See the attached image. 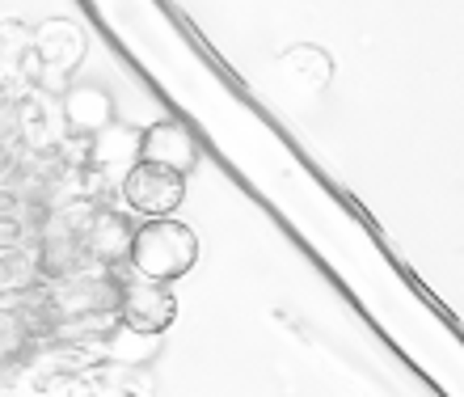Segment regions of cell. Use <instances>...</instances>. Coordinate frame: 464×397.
Returning a JSON list of instances; mask_svg holds the SVG:
<instances>
[{
  "instance_id": "cell-2",
  "label": "cell",
  "mask_w": 464,
  "mask_h": 397,
  "mask_svg": "<svg viewBox=\"0 0 464 397\" xmlns=\"http://www.w3.org/2000/svg\"><path fill=\"white\" fill-rule=\"evenodd\" d=\"M122 198H127V208L160 220V216H169V211L182 208L186 174H173V169H165V165L140 161L131 174L122 178Z\"/></svg>"
},
{
  "instance_id": "cell-4",
  "label": "cell",
  "mask_w": 464,
  "mask_h": 397,
  "mask_svg": "<svg viewBox=\"0 0 464 397\" xmlns=\"http://www.w3.org/2000/svg\"><path fill=\"white\" fill-rule=\"evenodd\" d=\"M140 157L152 165H165L173 174H186V169H195L198 149H195V136H190L182 123L160 119V123H152L144 136H140Z\"/></svg>"
},
{
  "instance_id": "cell-1",
  "label": "cell",
  "mask_w": 464,
  "mask_h": 397,
  "mask_svg": "<svg viewBox=\"0 0 464 397\" xmlns=\"http://www.w3.org/2000/svg\"><path fill=\"white\" fill-rule=\"evenodd\" d=\"M198 262V237L182 220H148L131 233V266L152 284H173L195 271Z\"/></svg>"
},
{
  "instance_id": "cell-3",
  "label": "cell",
  "mask_w": 464,
  "mask_h": 397,
  "mask_svg": "<svg viewBox=\"0 0 464 397\" xmlns=\"http://www.w3.org/2000/svg\"><path fill=\"white\" fill-rule=\"evenodd\" d=\"M119 313H122V322L131 325L135 334H160V330H169L173 317H178V300H173V292L165 284L144 279V284L122 287Z\"/></svg>"
}]
</instances>
